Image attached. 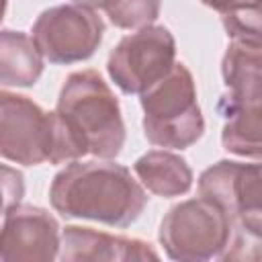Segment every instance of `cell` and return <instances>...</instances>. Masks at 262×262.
<instances>
[{
  "mask_svg": "<svg viewBox=\"0 0 262 262\" xmlns=\"http://www.w3.org/2000/svg\"><path fill=\"white\" fill-rule=\"evenodd\" d=\"M51 207L66 219H90L113 227L135 223L147 194L131 170L111 160H72L49 186Z\"/></svg>",
  "mask_w": 262,
  "mask_h": 262,
  "instance_id": "obj_1",
  "label": "cell"
},
{
  "mask_svg": "<svg viewBox=\"0 0 262 262\" xmlns=\"http://www.w3.org/2000/svg\"><path fill=\"white\" fill-rule=\"evenodd\" d=\"M55 113L70 133L80 158L92 154L113 160L125 145L121 104L96 70L72 72L57 98Z\"/></svg>",
  "mask_w": 262,
  "mask_h": 262,
  "instance_id": "obj_2",
  "label": "cell"
},
{
  "mask_svg": "<svg viewBox=\"0 0 262 262\" xmlns=\"http://www.w3.org/2000/svg\"><path fill=\"white\" fill-rule=\"evenodd\" d=\"M199 196L217 205L231 223L221 260H262V162L219 160L199 176Z\"/></svg>",
  "mask_w": 262,
  "mask_h": 262,
  "instance_id": "obj_3",
  "label": "cell"
},
{
  "mask_svg": "<svg viewBox=\"0 0 262 262\" xmlns=\"http://www.w3.org/2000/svg\"><path fill=\"white\" fill-rule=\"evenodd\" d=\"M0 154L4 160L39 166L80 160L59 115L43 111L29 96L0 92Z\"/></svg>",
  "mask_w": 262,
  "mask_h": 262,
  "instance_id": "obj_4",
  "label": "cell"
},
{
  "mask_svg": "<svg viewBox=\"0 0 262 262\" xmlns=\"http://www.w3.org/2000/svg\"><path fill=\"white\" fill-rule=\"evenodd\" d=\"M143 135L151 145L186 149L205 133V119L196 102V88L184 63L174 68L149 90L139 94Z\"/></svg>",
  "mask_w": 262,
  "mask_h": 262,
  "instance_id": "obj_5",
  "label": "cell"
},
{
  "mask_svg": "<svg viewBox=\"0 0 262 262\" xmlns=\"http://www.w3.org/2000/svg\"><path fill=\"white\" fill-rule=\"evenodd\" d=\"M158 237L168 258L203 262L221 258L231 239V223L217 205L199 196L168 209Z\"/></svg>",
  "mask_w": 262,
  "mask_h": 262,
  "instance_id": "obj_6",
  "label": "cell"
},
{
  "mask_svg": "<svg viewBox=\"0 0 262 262\" xmlns=\"http://www.w3.org/2000/svg\"><path fill=\"white\" fill-rule=\"evenodd\" d=\"M174 35L164 25H149L115 45L108 53L106 72L121 92L143 94L174 68Z\"/></svg>",
  "mask_w": 262,
  "mask_h": 262,
  "instance_id": "obj_7",
  "label": "cell"
},
{
  "mask_svg": "<svg viewBox=\"0 0 262 262\" xmlns=\"http://www.w3.org/2000/svg\"><path fill=\"white\" fill-rule=\"evenodd\" d=\"M31 33L49 63L70 66L94 55L102 41L104 23L92 8L59 4L43 10Z\"/></svg>",
  "mask_w": 262,
  "mask_h": 262,
  "instance_id": "obj_8",
  "label": "cell"
},
{
  "mask_svg": "<svg viewBox=\"0 0 262 262\" xmlns=\"http://www.w3.org/2000/svg\"><path fill=\"white\" fill-rule=\"evenodd\" d=\"M61 250V233L57 219L33 205H16L4 211L0 233L2 262L55 260Z\"/></svg>",
  "mask_w": 262,
  "mask_h": 262,
  "instance_id": "obj_9",
  "label": "cell"
},
{
  "mask_svg": "<svg viewBox=\"0 0 262 262\" xmlns=\"http://www.w3.org/2000/svg\"><path fill=\"white\" fill-rule=\"evenodd\" d=\"M158 258L160 254L154 250V246L137 237L113 235L80 225H66L61 231L59 260L63 262H129Z\"/></svg>",
  "mask_w": 262,
  "mask_h": 262,
  "instance_id": "obj_10",
  "label": "cell"
},
{
  "mask_svg": "<svg viewBox=\"0 0 262 262\" xmlns=\"http://www.w3.org/2000/svg\"><path fill=\"white\" fill-rule=\"evenodd\" d=\"M221 76L229 90L221 104L262 106V47L231 41L221 59Z\"/></svg>",
  "mask_w": 262,
  "mask_h": 262,
  "instance_id": "obj_11",
  "label": "cell"
},
{
  "mask_svg": "<svg viewBox=\"0 0 262 262\" xmlns=\"http://www.w3.org/2000/svg\"><path fill=\"white\" fill-rule=\"evenodd\" d=\"M133 172L149 192L164 199L186 194L192 186V170L188 162L168 149H151L143 154L135 160Z\"/></svg>",
  "mask_w": 262,
  "mask_h": 262,
  "instance_id": "obj_12",
  "label": "cell"
},
{
  "mask_svg": "<svg viewBox=\"0 0 262 262\" xmlns=\"http://www.w3.org/2000/svg\"><path fill=\"white\" fill-rule=\"evenodd\" d=\"M43 53L33 37L23 31L0 33V82L8 86H33L43 74Z\"/></svg>",
  "mask_w": 262,
  "mask_h": 262,
  "instance_id": "obj_13",
  "label": "cell"
},
{
  "mask_svg": "<svg viewBox=\"0 0 262 262\" xmlns=\"http://www.w3.org/2000/svg\"><path fill=\"white\" fill-rule=\"evenodd\" d=\"M221 145L225 151L262 160V106L225 108Z\"/></svg>",
  "mask_w": 262,
  "mask_h": 262,
  "instance_id": "obj_14",
  "label": "cell"
},
{
  "mask_svg": "<svg viewBox=\"0 0 262 262\" xmlns=\"http://www.w3.org/2000/svg\"><path fill=\"white\" fill-rule=\"evenodd\" d=\"M162 0H115L104 12L119 29H143L149 27L160 14Z\"/></svg>",
  "mask_w": 262,
  "mask_h": 262,
  "instance_id": "obj_15",
  "label": "cell"
},
{
  "mask_svg": "<svg viewBox=\"0 0 262 262\" xmlns=\"http://www.w3.org/2000/svg\"><path fill=\"white\" fill-rule=\"evenodd\" d=\"M223 29L231 41L262 47V4L221 14Z\"/></svg>",
  "mask_w": 262,
  "mask_h": 262,
  "instance_id": "obj_16",
  "label": "cell"
},
{
  "mask_svg": "<svg viewBox=\"0 0 262 262\" xmlns=\"http://www.w3.org/2000/svg\"><path fill=\"white\" fill-rule=\"evenodd\" d=\"M2 192H4V205H2V213L20 205L23 192H25V182H23V174L6 164H2Z\"/></svg>",
  "mask_w": 262,
  "mask_h": 262,
  "instance_id": "obj_17",
  "label": "cell"
},
{
  "mask_svg": "<svg viewBox=\"0 0 262 262\" xmlns=\"http://www.w3.org/2000/svg\"><path fill=\"white\" fill-rule=\"evenodd\" d=\"M205 6L225 14V12H231V10H237V8H246V6H256V4H262V0H201Z\"/></svg>",
  "mask_w": 262,
  "mask_h": 262,
  "instance_id": "obj_18",
  "label": "cell"
},
{
  "mask_svg": "<svg viewBox=\"0 0 262 262\" xmlns=\"http://www.w3.org/2000/svg\"><path fill=\"white\" fill-rule=\"evenodd\" d=\"M72 2L86 6V8H92V10H106L115 0H72Z\"/></svg>",
  "mask_w": 262,
  "mask_h": 262,
  "instance_id": "obj_19",
  "label": "cell"
}]
</instances>
